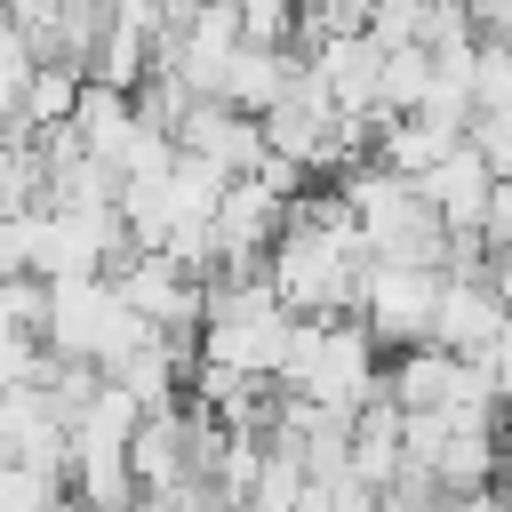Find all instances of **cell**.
I'll return each instance as SVG.
<instances>
[{"label": "cell", "mask_w": 512, "mask_h": 512, "mask_svg": "<svg viewBox=\"0 0 512 512\" xmlns=\"http://www.w3.org/2000/svg\"><path fill=\"white\" fill-rule=\"evenodd\" d=\"M176 152H192V160H208L224 184H240V176H256L272 152H264V128L248 120V112H232V104H216V96H200L192 112H184V128H176Z\"/></svg>", "instance_id": "6"}, {"label": "cell", "mask_w": 512, "mask_h": 512, "mask_svg": "<svg viewBox=\"0 0 512 512\" xmlns=\"http://www.w3.org/2000/svg\"><path fill=\"white\" fill-rule=\"evenodd\" d=\"M296 72H304V56H280V48H232V64H224V80H216V104L264 120V112L296 88Z\"/></svg>", "instance_id": "8"}, {"label": "cell", "mask_w": 512, "mask_h": 512, "mask_svg": "<svg viewBox=\"0 0 512 512\" xmlns=\"http://www.w3.org/2000/svg\"><path fill=\"white\" fill-rule=\"evenodd\" d=\"M232 8H240V48L304 56V16H296V0H232Z\"/></svg>", "instance_id": "9"}, {"label": "cell", "mask_w": 512, "mask_h": 512, "mask_svg": "<svg viewBox=\"0 0 512 512\" xmlns=\"http://www.w3.org/2000/svg\"><path fill=\"white\" fill-rule=\"evenodd\" d=\"M288 328L296 320H288V304L264 280H208L192 368H216V376H240V384H272L280 352H288Z\"/></svg>", "instance_id": "2"}, {"label": "cell", "mask_w": 512, "mask_h": 512, "mask_svg": "<svg viewBox=\"0 0 512 512\" xmlns=\"http://www.w3.org/2000/svg\"><path fill=\"white\" fill-rule=\"evenodd\" d=\"M56 8H64V0H0V16H8L24 40H40V32L56 24Z\"/></svg>", "instance_id": "10"}, {"label": "cell", "mask_w": 512, "mask_h": 512, "mask_svg": "<svg viewBox=\"0 0 512 512\" xmlns=\"http://www.w3.org/2000/svg\"><path fill=\"white\" fill-rule=\"evenodd\" d=\"M416 192H424V208L448 224V240H480V208H488L496 176H488V160H480V152H472V136H464L440 168H424V176H416Z\"/></svg>", "instance_id": "7"}, {"label": "cell", "mask_w": 512, "mask_h": 512, "mask_svg": "<svg viewBox=\"0 0 512 512\" xmlns=\"http://www.w3.org/2000/svg\"><path fill=\"white\" fill-rule=\"evenodd\" d=\"M448 512H504V496H496V488H480V496H448Z\"/></svg>", "instance_id": "11"}, {"label": "cell", "mask_w": 512, "mask_h": 512, "mask_svg": "<svg viewBox=\"0 0 512 512\" xmlns=\"http://www.w3.org/2000/svg\"><path fill=\"white\" fill-rule=\"evenodd\" d=\"M432 304H440V272H400V264H368L360 280V328L376 336V352H416L432 336Z\"/></svg>", "instance_id": "4"}, {"label": "cell", "mask_w": 512, "mask_h": 512, "mask_svg": "<svg viewBox=\"0 0 512 512\" xmlns=\"http://www.w3.org/2000/svg\"><path fill=\"white\" fill-rule=\"evenodd\" d=\"M512 328V304L480 280V272H440V304H432V352H448V360H480L496 336Z\"/></svg>", "instance_id": "5"}, {"label": "cell", "mask_w": 512, "mask_h": 512, "mask_svg": "<svg viewBox=\"0 0 512 512\" xmlns=\"http://www.w3.org/2000/svg\"><path fill=\"white\" fill-rule=\"evenodd\" d=\"M272 392L312 400V408H328V416L352 424V416L384 392V352H376V336H368L360 320H296Z\"/></svg>", "instance_id": "1"}, {"label": "cell", "mask_w": 512, "mask_h": 512, "mask_svg": "<svg viewBox=\"0 0 512 512\" xmlns=\"http://www.w3.org/2000/svg\"><path fill=\"white\" fill-rule=\"evenodd\" d=\"M112 296L128 304V320H144L152 336H200V312H208V280H192L184 264H168L160 248H120L112 256Z\"/></svg>", "instance_id": "3"}]
</instances>
